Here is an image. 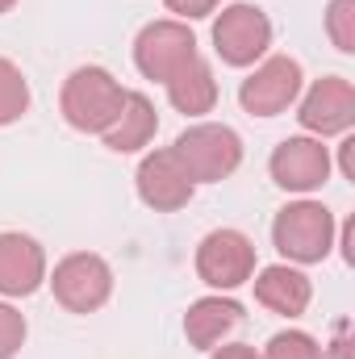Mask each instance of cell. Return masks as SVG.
I'll return each instance as SVG.
<instances>
[{
    "mask_svg": "<svg viewBox=\"0 0 355 359\" xmlns=\"http://www.w3.org/2000/svg\"><path fill=\"white\" fill-rule=\"evenodd\" d=\"M121 104H126V88L113 80V72L92 67V63L76 67L63 80V92H59V113L80 134H105L117 121Z\"/></svg>",
    "mask_w": 355,
    "mask_h": 359,
    "instance_id": "cell-1",
    "label": "cell"
},
{
    "mask_svg": "<svg viewBox=\"0 0 355 359\" xmlns=\"http://www.w3.org/2000/svg\"><path fill=\"white\" fill-rule=\"evenodd\" d=\"M335 213L322 201H288L272 222V243L288 264H322L335 251Z\"/></svg>",
    "mask_w": 355,
    "mask_h": 359,
    "instance_id": "cell-2",
    "label": "cell"
},
{
    "mask_svg": "<svg viewBox=\"0 0 355 359\" xmlns=\"http://www.w3.org/2000/svg\"><path fill=\"white\" fill-rule=\"evenodd\" d=\"M180 155V163L188 168V176L196 184H217V180H230L243 163V138L239 130L222 126V121H196L188 126L172 147Z\"/></svg>",
    "mask_w": 355,
    "mask_h": 359,
    "instance_id": "cell-3",
    "label": "cell"
},
{
    "mask_svg": "<svg viewBox=\"0 0 355 359\" xmlns=\"http://www.w3.org/2000/svg\"><path fill=\"white\" fill-rule=\"evenodd\" d=\"M46 280L55 288V301L67 313H96L113 297V268L96 251H72V255H63Z\"/></svg>",
    "mask_w": 355,
    "mask_h": 359,
    "instance_id": "cell-4",
    "label": "cell"
},
{
    "mask_svg": "<svg viewBox=\"0 0 355 359\" xmlns=\"http://www.w3.org/2000/svg\"><path fill=\"white\" fill-rule=\"evenodd\" d=\"M272 46V21L260 4H226L213 17V50L226 67H255Z\"/></svg>",
    "mask_w": 355,
    "mask_h": 359,
    "instance_id": "cell-5",
    "label": "cell"
},
{
    "mask_svg": "<svg viewBox=\"0 0 355 359\" xmlns=\"http://www.w3.org/2000/svg\"><path fill=\"white\" fill-rule=\"evenodd\" d=\"M305 88V72L293 55H267L255 63V72L239 84V104L251 117H280L297 104Z\"/></svg>",
    "mask_w": 355,
    "mask_h": 359,
    "instance_id": "cell-6",
    "label": "cell"
},
{
    "mask_svg": "<svg viewBox=\"0 0 355 359\" xmlns=\"http://www.w3.org/2000/svg\"><path fill=\"white\" fill-rule=\"evenodd\" d=\"M196 55L201 50H196V38H192L188 21H176V17L151 21L134 38V67L142 72V80H155V84H168Z\"/></svg>",
    "mask_w": 355,
    "mask_h": 359,
    "instance_id": "cell-7",
    "label": "cell"
},
{
    "mask_svg": "<svg viewBox=\"0 0 355 359\" xmlns=\"http://www.w3.org/2000/svg\"><path fill=\"white\" fill-rule=\"evenodd\" d=\"M196 276H201V284H209L217 292L243 288L255 276V243L243 230H230V226L209 230L196 243Z\"/></svg>",
    "mask_w": 355,
    "mask_h": 359,
    "instance_id": "cell-8",
    "label": "cell"
},
{
    "mask_svg": "<svg viewBox=\"0 0 355 359\" xmlns=\"http://www.w3.org/2000/svg\"><path fill=\"white\" fill-rule=\"evenodd\" d=\"M267 172L276 180V188H284V192H297V196L318 192L330 180V147H322V138H314V134L284 138L272 151Z\"/></svg>",
    "mask_w": 355,
    "mask_h": 359,
    "instance_id": "cell-9",
    "label": "cell"
},
{
    "mask_svg": "<svg viewBox=\"0 0 355 359\" xmlns=\"http://www.w3.org/2000/svg\"><path fill=\"white\" fill-rule=\"evenodd\" d=\"M134 188H138V201L155 213H176L192 201L196 192V180L188 176V168L180 163V155L172 147H159L151 155H142L138 172H134Z\"/></svg>",
    "mask_w": 355,
    "mask_h": 359,
    "instance_id": "cell-10",
    "label": "cell"
},
{
    "mask_svg": "<svg viewBox=\"0 0 355 359\" xmlns=\"http://www.w3.org/2000/svg\"><path fill=\"white\" fill-rule=\"evenodd\" d=\"M297 121L314 138L347 134L355 126V84L347 76H322V80H314V88L301 96Z\"/></svg>",
    "mask_w": 355,
    "mask_h": 359,
    "instance_id": "cell-11",
    "label": "cell"
},
{
    "mask_svg": "<svg viewBox=\"0 0 355 359\" xmlns=\"http://www.w3.org/2000/svg\"><path fill=\"white\" fill-rule=\"evenodd\" d=\"M46 284V251L21 230L0 234V297H34Z\"/></svg>",
    "mask_w": 355,
    "mask_h": 359,
    "instance_id": "cell-12",
    "label": "cell"
},
{
    "mask_svg": "<svg viewBox=\"0 0 355 359\" xmlns=\"http://www.w3.org/2000/svg\"><path fill=\"white\" fill-rule=\"evenodd\" d=\"M255 301L280 318H301L314 301V284L293 264H272L255 276Z\"/></svg>",
    "mask_w": 355,
    "mask_h": 359,
    "instance_id": "cell-13",
    "label": "cell"
},
{
    "mask_svg": "<svg viewBox=\"0 0 355 359\" xmlns=\"http://www.w3.org/2000/svg\"><path fill=\"white\" fill-rule=\"evenodd\" d=\"M155 130H159V113H155L151 96L126 92V104H121L117 121H113L100 138H105V147H109L113 155H134V151H142V147L155 138Z\"/></svg>",
    "mask_w": 355,
    "mask_h": 359,
    "instance_id": "cell-14",
    "label": "cell"
},
{
    "mask_svg": "<svg viewBox=\"0 0 355 359\" xmlns=\"http://www.w3.org/2000/svg\"><path fill=\"white\" fill-rule=\"evenodd\" d=\"M239 322H243V305L239 301H230V297H201L184 313V334H188L192 347L213 351Z\"/></svg>",
    "mask_w": 355,
    "mask_h": 359,
    "instance_id": "cell-15",
    "label": "cell"
},
{
    "mask_svg": "<svg viewBox=\"0 0 355 359\" xmlns=\"http://www.w3.org/2000/svg\"><path fill=\"white\" fill-rule=\"evenodd\" d=\"M168 88V100L172 109L184 113V117H201V113H213L217 104V80H213V67L196 55L192 63H184L176 76L163 84Z\"/></svg>",
    "mask_w": 355,
    "mask_h": 359,
    "instance_id": "cell-16",
    "label": "cell"
},
{
    "mask_svg": "<svg viewBox=\"0 0 355 359\" xmlns=\"http://www.w3.org/2000/svg\"><path fill=\"white\" fill-rule=\"evenodd\" d=\"M29 113V80L25 72L0 55V126H13Z\"/></svg>",
    "mask_w": 355,
    "mask_h": 359,
    "instance_id": "cell-17",
    "label": "cell"
},
{
    "mask_svg": "<svg viewBox=\"0 0 355 359\" xmlns=\"http://www.w3.org/2000/svg\"><path fill=\"white\" fill-rule=\"evenodd\" d=\"M260 359H326L322 355V343L305 330H280L272 334Z\"/></svg>",
    "mask_w": 355,
    "mask_h": 359,
    "instance_id": "cell-18",
    "label": "cell"
},
{
    "mask_svg": "<svg viewBox=\"0 0 355 359\" xmlns=\"http://www.w3.org/2000/svg\"><path fill=\"white\" fill-rule=\"evenodd\" d=\"M326 38L335 50L355 55V0H330L326 4Z\"/></svg>",
    "mask_w": 355,
    "mask_h": 359,
    "instance_id": "cell-19",
    "label": "cell"
},
{
    "mask_svg": "<svg viewBox=\"0 0 355 359\" xmlns=\"http://www.w3.org/2000/svg\"><path fill=\"white\" fill-rule=\"evenodd\" d=\"M25 334H29L25 313H21V309H13L8 301H0V359L17 355V351L25 347Z\"/></svg>",
    "mask_w": 355,
    "mask_h": 359,
    "instance_id": "cell-20",
    "label": "cell"
},
{
    "mask_svg": "<svg viewBox=\"0 0 355 359\" xmlns=\"http://www.w3.org/2000/svg\"><path fill=\"white\" fill-rule=\"evenodd\" d=\"M163 4L176 13V21H201L222 8V0H163Z\"/></svg>",
    "mask_w": 355,
    "mask_h": 359,
    "instance_id": "cell-21",
    "label": "cell"
},
{
    "mask_svg": "<svg viewBox=\"0 0 355 359\" xmlns=\"http://www.w3.org/2000/svg\"><path fill=\"white\" fill-rule=\"evenodd\" d=\"M322 355L326 359H351V322L347 318L335 322V339H330V347H322Z\"/></svg>",
    "mask_w": 355,
    "mask_h": 359,
    "instance_id": "cell-22",
    "label": "cell"
},
{
    "mask_svg": "<svg viewBox=\"0 0 355 359\" xmlns=\"http://www.w3.org/2000/svg\"><path fill=\"white\" fill-rule=\"evenodd\" d=\"M209 359H260V351L247 347V343H226V347H213Z\"/></svg>",
    "mask_w": 355,
    "mask_h": 359,
    "instance_id": "cell-23",
    "label": "cell"
},
{
    "mask_svg": "<svg viewBox=\"0 0 355 359\" xmlns=\"http://www.w3.org/2000/svg\"><path fill=\"white\" fill-rule=\"evenodd\" d=\"M339 168H343V176L347 180H355V138L351 134L339 142Z\"/></svg>",
    "mask_w": 355,
    "mask_h": 359,
    "instance_id": "cell-24",
    "label": "cell"
},
{
    "mask_svg": "<svg viewBox=\"0 0 355 359\" xmlns=\"http://www.w3.org/2000/svg\"><path fill=\"white\" fill-rule=\"evenodd\" d=\"M355 217H347V222H343V259H347V264H355Z\"/></svg>",
    "mask_w": 355,
    "mask_h": 359,
    "instance_id": "cell-25",
    "label": "cell"
},
{
    "mask_svg": "<svg viewBox=\"0 0 355 359\" xmlns=\"http://www.w3.org/2000/svg\"><path fill=\"white\" fill-rule=\"evenodd\" d=\"M13 4H17V0H0V17H4V13H8Z\"/></svg>",
    "mask_w": 355,
    "mask_h": 359,
    "instance_id": "cell-26",
    "label": "cell"
}]
</instances>
